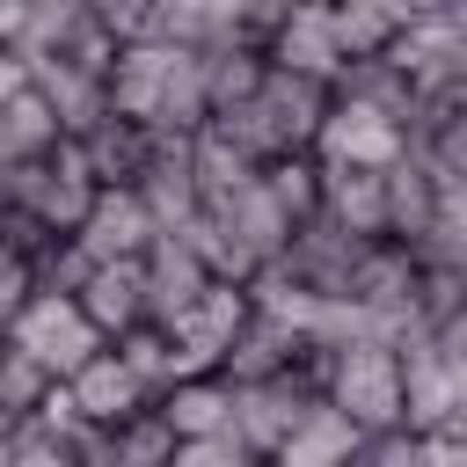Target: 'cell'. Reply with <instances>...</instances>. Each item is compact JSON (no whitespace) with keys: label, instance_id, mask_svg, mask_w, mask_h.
<instances>
[{"label":"cell","instance_id":"obj_25","mask_svg":"<svg viewBox=\"0 0 467 467\" xmlns=\"http://www.w3.org/2000/svg\"><path fill=\"white\" fill-rule=\"evenodd\" d=\"M109 460H117V467H168V460H175V431L161 423L153 401L109 431Z\"/></svg>","mask_w":467,"mask_h":467},{"label":"cell","instance_id":"obj_31","mask_svg":"<svg viewBox=\"0 0 467 467\" xmlns=\"http://www.w3.org/2000/svg\"><path fill=\"white\" fill-rule=\"evenodd\" d=\"M15 22H22V0H0V36L15 44Z\"/></svg>","mask_w":467,"mask_h":467},{"label":"cell","instance_id":"obj_19","mask_svg":"<svg viewBox=\"0 0 467 467\" xmlns=\"http://www.w3.org/2000/svg\"><path fill=\"white\" fill-rule=\"evenodd\" d=\"M29 80H36V95L58 109L66 139H80V131L109 109V80L88 73V66H73V58H29Z\"/></svg>","mask_w":467,"mask_h":467},{"label":"cell","instance_id":"obj_34","mask_svg":"<svg viewBox=\"0 0 467 467\" xmlns=\"http://www.w3.org/2000/svg\"><path fill=\"white\" fill-rule=\"evenodd\" d=\"M277 7H292V0H255V22H270Z\"/></svg>","mask_w":467,"mask_h":467},{"label":"cell","instance_id":"obj_5","mask_svg":"<svg viewBox=\"0 0 467 467\" xmlns=\"http://www.w3.org/2000/svg\"><path fill=\"white\" fill-rule=\"evenodd\" d=\"M263 58L306 80H336L343 73V36H336V0H292L263 22Z\"/></svg>","mask_w":467,"mask_h":467},{"label":"cell","instance_id":"obj_33","mask_svg":"<svg viewBox=\"0 0 467 467\" xmlns=\"http://www.w3.org/2000/svg\"><path fill=\"white\" fill-rule=\"evenodd\" d=\"M445 15H452V29H460V36H467V0H452V7H445Z\"/></svg>","mask_w":467,"mask_h":467},{"label":"cell","instance_id":"obj_4","mask_svg":"<svg viewBox=\"0 0 467 467\" xmlns=\"http://www.w3.org/2000/svg\"><path fill=\"white\" fill-rule=\"evenodd\" d=\"M314 161L328 168H387L409 153V124L394 109H372V102H350V95H328L321 124H314Z\"/></svg>","mask_w":467,"mask_h":467},{"label":"cell","instance_id":"obj_17","mask_svg":"<svg viewBox=\"0 0 467 467\" xmlns=\"http://www.w3.org/2000/svg\"><path fill=\"white\" fill-rule=\"evenodd\" d=\"M321 212L358 241H387V168H328L321 161Z\"/></svg>","mask_w":467,"mask_h":467},{"label":"cell","instance_id":"obj_29","mask_svg":"<svg viewBox=\"0 0 467 467\" xmlns=\"http://www.w3.org/2000/svg\"><path fill=\"white\" fill-rule=\"evenodd\" d=\"M29 285H36V277H29V255L0 241V336H7V321H15V306L29 299Z\"/></svg>","mask_w":467,"mask_h":467},{"label":"cell","instance_id":"obj_21","mask_svg":"<svg viewBox=\"0 0 467 467\" xmlns=\"http://www.w3.org/2000/svg\"><path fill=\"white\" fill-rule=\"evenodd\" d=\"M438 175L423 168V153L409 146L401 161H387V241H401V248H416L423 241V226H431V212H438Z\"/></svg>","mask_w":467,"mask_h":467},{"label":"cell","instance_id":"obj_24","mask_svg":"<svg viewBox=\"0 0 467 467\" xmlns=\"http://www.w3.org/2000/svg\"><path fill=\"white\" fill-rule=\"evenodd\" d=\"M328 95H350V102H372V109H394L401 124H409V102H416V88H409V73L387 58V51H365V58H343V73L328 80Z\"/></svg>","mask_w":467,"mask_h":467},{"label":"cell","instance_id":"obj_1","mask_svg":"<svg viewBox=\"0 0 467 467\" xmlns=\"http://www.w3.org/2000/svg\"><path fill=\"white\" fill-rule=\"evenodd\" d=\"M321 109H328V80H306V73L270 66V73H263V88H255L248 102L219 109L212 124H219V131H234L255 161H277V153H306V146H314Z\"/></svg>","mask_w":467,"mask_h":467},{"label":"cell","instance_id":"obj_20","mask_svg":"<svg viewBox=\"0 0 467 467\" xmlns=\"http://www.w3.org/2000/svg\"><path fill=\"white\" fill-rule=\"evenodd\" d=\"M80 153H88V168H95V182H139V168L153 161V124H139V117H117V109H102L88 131H80Z\"/></svg>","mask_w":467,"mask_h":467},{"label":"cell","instance_id":"obj_15","mask_svg":"<svg viewBox=\"0 0 467 467\" xmlns=\"http://www.w3.org/2000/svg\"><path fill=\"white\" fill-rule=\"evenodd\" d=\"M292 365H314V350H306V336L299 328H285L277 314H248L241 328H234V343H226V358H219V372L241 387V379H270V372H292Z\"/></svg>","mask_w":467,"mask_h":467},{"label":"cell","instance_id":"obj_32","mask_svg":"<svg viewBox=\"0 0 467 467\" xmlns=\"http://www.w3.org/2000/svg\"><path fill=\"white\" fill-rule=\"evenodd\" d=\"M452 0H409V15H445Z\"/></svg>","mask_w":467,"mask_h":467},{"label":"cell","instance_id":"obj_2","mask_svg":"<svg viewBox=\"0 0 467 467\" xmlns=\"http://www.w3.org/2000/svg\"><path fill=\"white\" fill-rule=\"evenodd\" d=\"M314 379L321 394L358 423V431H379V423H401V343L358 328L343 343H328L314 358Z\"/></svg>","mask_w":467,"mask_h":467},{"label":"cell","instance_id":"obj_7","mask_svg":"<svg viewBox=\"0 0 467 467\" xmlns=\"http://www.w3.org/2000/svg\"><path fill=\"white\" fill-rule=\"evenodd\" d=\"M58 387H66V401L80 409V423H95V431H117L124 416H139V409L153 401V387L124 365V350H117V343H102L95 358H80Z\"/></svg>","mask_w":467,"mask_h":467},{"label":"cell","instance_id":"obj_6","mask_svg":"<svg viewBox=\"0 0 467 467\" xmlns=\"http://www.w3.org/2000/svg\"><path fill=\"white\" fill-rule=\"evenodd\" d=\"M314 394H321L314 365H292V372H270V379H241V387H234V431H241V445H248L255 460H270Z\"/></svg>","mask_w":467,"mask_h":467},{"label":"cell","instance_id":"obj_13","mask_svg":"<svg viewBox=\"0 0 467 467\" xmlns=\"http://www.w3.org/2000/svg\"><path fill=\"white\" fill-rule=\"evenodd\" d=\"M358 248H365V241H358V234H343L328 212H306V219L292 226V241H285V255H277V263H285L306 292H343V285H350Z\"/></svg>","mask_w":467,"mask_h":467},{"label":"cell","instance_id":"obj_8","mask_svg":"<svg viewBox=\"0 0 467 467\" xmlns=\"http://www.w3.org/2000/svg\"><path fill=\"white\" fill-rule=\"evenodd\" d=\"M387 58L409 73L416 95H452L467 80V36L452 29V15H409L387 44Z\"/></svg>","mask_w":467,"mask_h":467},{"label":"cell","instance_id":"obj_28","mask_svg":"<svg viewBox=\"0 0 467 467\" xmlns=\"http://www.w3.org/2000/svg\"><path fill=\"white\" fill-rule=\"evenodd\" d=\"M255 452L241 445V431L226 423V431H204V438H175V460L168 467H248Z\"/></svg>","mask_w":467,"mask_h":467},{"label":"cell","instance_id":"obj_16","mask_svg":"<svg viewBox=\"0 0 467 467\" xmlns=\"http://www.w3.org/2000/svg\"><path fill=\"white\" fill-rule=\"evenodd\" d=\"M358 438H365V431H358L328 394H314L270 460H277V467H358Z\"/></svg>","mask_w":467,"mask_h":467},{"label":"cell","instance_id":"obj_11","mask_svg":"<svg viewBox=\"0 0 467 467\" xmlns=\"http://www.w3.org/2000/svg\"><path fill=\"white\" fill-rule=\"evenodd\" d=\"M139 270H146V321H161V328H168V321L212 285V263L190 248V234H168V226L146 241Z\"/></svg>","mask_w":467,"mask_h":467},{"label":"cell","instance_id":"obj_18","mask_svg":"<svg viewBox=\"0 0 467 467\" xmlns=\"http://www.w3.org/2000/svg\"><path fill=\"white\" fill-rule=\"evenodd\" d=\"M161 423L175 438H204V431H226L234 423V379L226 372H175L161 394H153Z\"/></svg>","mask_w":467,"mask_h":467},{"label":"cell","instance_id":"obj_26","mask_svg":"<svg viewBox=\"0 0 467 467\" xmlns=\"http://www.w3.org/2000/svg\"><path fill=\"white\" fill-rule=\"evenodd\" d=\"M255 175H263V190H270L292 219L321 212V161H314V153H277V161H263Z\"/></svg>","mask_w":467,"mask_h":467},{"label":"cell","instance_id":"obj_36","mask_svg":"<svg viewBox=\"0 0 467 467\" xmlns=\"http://www.w3.org/2000/svg\"><path fill=\"white\" fill-rule=\"evenodd\" d=\"M452 102H460V109H467V80H460V88H452Z\"/></svg>","mask_w":467,"mask_h":467},{"label":"cell","instance_id":"obj_3","mask_svg":"<svg viewBox=\"0 0 467 467\" xmlns=\"http://www.w3.org/2000/svg\"><path fill=\"white\" fill-rule=\"evenodd\" d=\"M7 336L51 372V379H66L80 358H95L102 350V328L80 314V299L73 292H58V285H29V299L15 306V321H7Z\"/></svg>","mask_w":467,"mask_h":467},{"label":"cell","instance_id":"obj_10","mask_svg":"<svg viewBox=\"0 0 467 467\" xmlns=\"http://www.w3.org/2000/svg\"><path fill=\"white\" fill-rule=\"evenodd\" d=\"M153 234H161V219L146 212L139 182H102L95 204H88V219L73 226V241H80L95 263H102V255H146Z\"/></svg>","mask_w":467,"mask_h":467},{"label":"cell","instance_id":"obj_27","mask_svg":"<svg viewBox=\"0 0 467 467\" xmlns=\"http://www.w3.org/2000/svg\"><path fill=\"white\" fill-rule=\"evenodd\" d=\"M44 394H51V372H44V365H36L15 336H0V401H7L15 416H29Z\"/></svg>","mask_w":467,"mask_h":467},{"label":"cell","instance_id":"obj_14","mask_svg":"<svg viewBox=\"0 0 467 467\" xmlns=\"http://www.w3.org/2000/svg\"><path fill=\"white\" fill-rule=\"evenodd\" d=\"M153 36L219 51V44L263 36V22H255V0H153Z\"/></svg>","mask_w":467,"mask_h":467},{"label":"cell","instance_id":"obj_12","mask_svg":"<svg viewBox=\"0 0 467 467\" xmlns=\"http://www.w3.org/2000/svg\"><path fill=\"white\" fill-rule=\"evenodd\" d=\"M73 299H80V314L102 328V343H117L124 328L146 321V270H139V255H102V263H88V277L73 285Z\"/></svg>","mask_w":467,"mask_h":467},{"label":"cell","instance_id":"obj_9","mask_svg":"<svg viewBox=\"0 0 467 467\" xmlns=\"http://www.w3.org/2000/svg\"><path fill=\"white\" fill-rule=\"evenodd\" d=\"M168 66H175V44H168V36H153V29L117 36V58H109V109H117V117H139V124H153V117H161Z\"/></svg>","mask_w":467,"mask_h":467},{"label":"cell","instance_id":"obj_30","mask_svg":"<svg viewBox=\"0 0 467 467\" xmlns=\"http://www.w3.org/2000/svg\"><path fill=\"white\" fill-rule=\"evenodd\" d=\"M88 15H95V22H109L117 36H139V29H153V0H88Z\"/></svg>","mask_w":467,"mask_h":467},{"label":"cell","instance_id":"obj_22","mask_svg":"<svg viewBox=\"0 0 467 467\" xmlns=\"http://www.w3.org/2000/svg\"><path fill=\"white\" fill-rule=\"evenodd\" d=\"M255 168H263V161H255L234 131H219V124H197V131H190V175H197L204 204H212V197H226V190H241Z\"/></svg>","mask_w":467,"mask_h":467},{"label":"cell","instance_id":"obj_35","mask_svg":"<svg viewBox=\"0 0 467 467\" xmlns=\"http://www.w3.org/2000/svg\"><path fill=\"white\" fill-rule=\"evenodd\" d=\"M15 423H22V416H15V409H7V401H0V431H15Z\"/></svg>","mask_w":467,"mask_h":467},{"label":"cell","instance_id":"obj_23","mask_svg":"<svg viewBox=\"0 0 467 467\" xmlns=\"http://www.w3.org/2000/svg\"><path fill=\"white\" fill-rule=\"evenodd\" d=\"M197 124H212L204 51H197V44H175V66H168V88H161V117H153V131H197Z\"/></svg>","mask_w":467,"mask_h":467}]
</instances>
